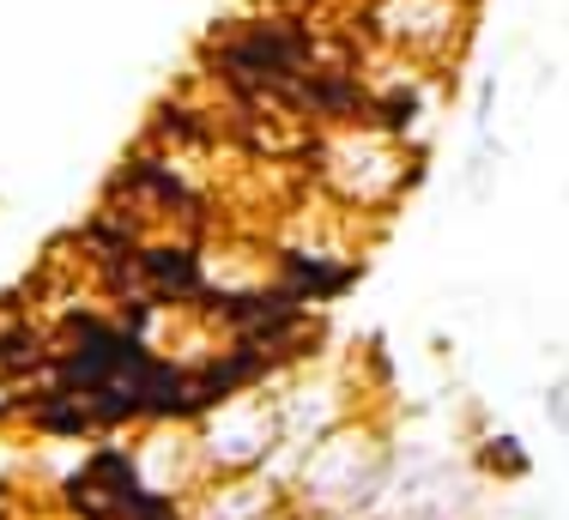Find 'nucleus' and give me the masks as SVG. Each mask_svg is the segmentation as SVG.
<instances>
[{
  "mask_svg": "<svg viewBox=\"0 0 569 520\" xmlns=\"http://www.w3.org/2000/svg\"><path fill=\"white\" fill-rule=\"evenodd\" d=\"M284 484H291V509L303 514L376 520L388 509V484H395V442L376 418L346 412L316 442L297 448Z\"/></svg>",
  "mask_w": 569,
  "mask_h": 520,
  "instance_id": "obj_1",
  "label": "nucleus"
},
{
  "mask_svg": "<svg viewBox=\"0 0 569 520\" xmlns=\"http://www.w3.org/2000/svg\"><path fill=\"white\" fill-rule=\"evenodd\" d=\"M303 176L346 218H376V212H395L425 182V146L395 140L376 121H346V128L316 133Z\"/></svg>",
  "mask_w": 569,
  "mask_h": 520,
  "instance_id": "obj_2",
  "label": "nucleus"
},
{
  "mask_svg": "<svg viewBox=\"0 0 569 520\" xmlns=\"http://www.w3.org/2000/svg\"><path fill=\"white\" fill-rule=\"evenodd\" d=\"M194 454L207 478L230 472H267L284 454V412H279V381L273 388H249L237 400L212 406L194 418Z\"/></svg>",
  "mask_w": 569,
  "mask_h": 520,
  "instance_id": "obj_3",
  "label": "nucleus"
},
{
  "mask_svg": "<svg viewBox=\"0 0 569 520\" xmlns=\"http://www.w3.org/2000/svg\"><path fill=\"white\" fill-rule=\"evenodd\" d=\"M146 497H158V490L146 484L133 442H121V436H98V442H86L79 467H67L56 478L49 509H56L61 520H128Z\"/></svg>",
  "mask_w": 569,
  "mask_h": 520,
  "instance_id": "obj_4",
  "label": "nucleus"
},
{
  "mask_svg": "<svg viewBox=\"0 0 569 520\" xmlns=\"http://www.w3.org/2000/svg\"><path fill=\"white\" fill-rule=\"evenodd\" d=\"M188 520H279L291 509L284 472H230V478H200L194 497L182 502Z\"/></svg>",
  "mask_w": 569,
  "mask_h": 520,
  "instance_id": "obj_5",
  "label": "nucleus"
},
{
  "mask_svg": "<svg viewBox=\"0 0 569 520\" xmlns=\"http://www.w3.org/2000/svg\"><path fill=\"white\" fill-rule=\"evenodd\" d=\"M467 467H472V478H479V484L509 490V484H527V478H533V454H527L521 436H509V430H485V436H472Z\"/></svg>",
  "mask_w": 569,
  "mask_h": 520,
  "instance_id": "obj_6",
  "label": "nucleus"
},
{
  "mask_svg": "<svg viewBox=\"0 0 569 520\" xmlns=\"http://www.w3.org/2000/svg\"><path fill=\"white\" fill-rule=\"evenodd\" d=\"M539 412H546V423H551L558 436H569V369L551 381L546 393H539Z\"/></svg>",
  "mask_w": 569,
  "mask_h": 520,
  "instance_id": "obj_7",
  "label": "nucleus"
},
{
  "mask_svg": "<svg viewBox=\"0 0 569 520\" xmlns=\"http://www.w3.org/2000/svg\"><path fill=\"white\" fill-rule=\"evenodd\" d=\"M0 520H37L31 497H24L19 478H7V472H0Z\"/></svg>",
  "mask_w": 569,
  "mask_h": 520,
  "instance_id": "obj_8",
  "label": "nucleus"
},
{
  "mask_svg": "<svg viewBox=\"0 0 569 520\" xmlns=\"http://www.w3.org/2000/svg\"><path fill=\"white\" fill-rule=\"evenodd\" d=\"M19 418H24V388L0 381V436H19Z\"/></svg>",
  "mask_w": 569,
  "mask_h": 520,
  "instance_id": "obj_9",
  "label": "nucleus"
},
{
  "mask_svg": "<svg viewBox=\"0 0 569 520\" xmlns=\"http://www.w3.org/2000/svg\"><path fill=\"white\" fill-rule=\"evenodd\" d=\"M497 86H503L497 73H485V79H479V103H472V128H491V116H497Z\"/></svg>",
  "mask_w": 569,
  "mask_h": 520,
  "instance_id": "obj_10",
  "label": "nucleus"
},
{
  "mask_svg": "<svg viewBox=\"0 0 569 520\" xmlns=\"http://www.w3.org/2000/svg\"><path fill=\"white\" fill-rule=\"evenodd\" d=\"M279 520H309V514H303V509H284V514H279Z\"/></svg>",
  "mask_w": 569,
  "mask_h": 520,
  "instance_id": "obj_11",
  "label": "nucleus"
}]
</instances>
